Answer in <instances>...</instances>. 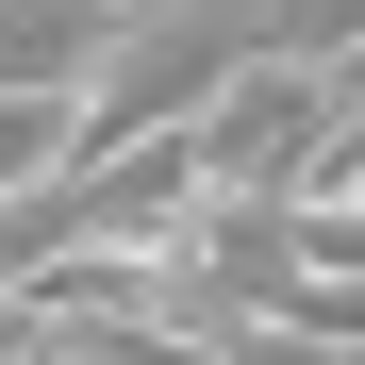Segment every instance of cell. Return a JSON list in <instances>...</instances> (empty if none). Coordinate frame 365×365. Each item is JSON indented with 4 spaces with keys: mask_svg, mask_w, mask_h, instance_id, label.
Returning <instances> with one entry per match:
<instances>
[{
    "mask_svg": "<svg viewBox=\"0 0 365 365\" xmlns=\"http://www.w3.org/2000/svg\"><path fill=\"white\" fill-rule=\"evenodd\" d=\"M349 133V67H316V50H232V67L182 100V150H200V182H232V200H282L299 166H316Z\"/></svg>",
    "mask_w": 365,
    "mask_h": 365,
    "instance_id": "cell-1",
    "label": "cell"
},
{
    "mask_svg": "<svg viewBox=\"0 0 365 365\" xmlns=\"http://www.w3.org/2000/svg\"><path fill=\"white\" fill-rule=\"evenodd\" d=\"M83 150V83H0V200Z\"/></svg>",
    "mask_w": 365,
    "mask_h": 365,
    "instance_id": "cell-2",
    "label": "cell"
}]
</instances>
